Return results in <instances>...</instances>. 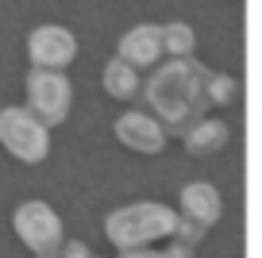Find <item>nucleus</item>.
<instances>
[{
  "label": "nucleus",
  "instance_id": "f8f14e48",
  "mask_svg": "<svg viewBox=\"0 0 262 258\" xmlns=\"http://www.w3.org/2000/svg\"><path fill=\"white\" fill-rule=\"evenodd\" d=\"M196 35L189 24H162V50L170 58H193Z\"/></svg>",
  "mask_w": 262,
  "mask_h": 258
},
{
  "label": "nucleus",
  "instance_id": "ddd939ff",
  "mask_svg": "<svg viewBox=\"0 0 262 258\" xmlns=\"http://www.w3.org/2000/svg\"><path fill=\"white\" fill-rule=\"evenodd\" d=\"M201 93H205L208 104H231L235 100V81L231 73H220V70H205V81H201Z\"/></svg>",
  "mask_w": 262,
  "mask_h": 258
},
{
  "label": "nucleus",
  "instance_id": "7ed1b4c3",
  "mask_svg": "<svg viewBox=\"0 0 262 258\" xmlns=\"http://www.w3.org/2000/svg\"><path fill=\"white\" fill-rule=\"evenodd\" d=\"M0 146H4L12 158L27 162V166H39L50 154L47 123H42L39 116H31L27 108H19V104L0 108Z\"/></svg>",
  "mask_w": 262,
  "mask_h": 258
},
{
  "label": "nucleus",
  "instance_id": "f03ea898",
  "mask_svg": "<svg viewBox=\"0 0 262 258\" xmlns=\"http://www.w3.org/2000/svg\"><path fill=\"white\" fill-rule=\"evenodd\" d=\"M173 227H178V212L166 208V204H158V201L127 204V208L112 212V216L104 220V235H108L120 250L150 247V243L173 235Z\"/></svg>",
  "mask_w": 262,
  "mask_h": 258
},
{
  "label": "nucleus",
  "instance_id": "dca6fc26",
  "mask_svg": "<svg viewBox=\"0 0 262 258\" xmlns=\"http://www.w3.org/2000/svg\"><path fill=\"white\" fill-rule=\"evenodd\" d=\"M158 254H162V258H193V247H185V243H178V239H173L170 247H166V250H158Z\"/></svg>",
  "mask_w": 262,
  "mask_h": 258
},
{
  "label": "nucleus",
  "instance_id": "a211bd4d",
  "mask_svg": "<svg viewBox=\"0 0 262 258\" xmlns=\"http://www.w3.org/2000/svg\"><path fill=\"white\" fill-rule=\"evenodd\" d=\"M39 258H58V254H39Z\"/></svg>",
  "mask_w": 262,
  "mask_h": 258
},
{
  "label": "nucleus",
  "instance_id": "6ab92c4d",
  "mask_svg": "<svg viewBox=\"0 0 262 258\" xmlns=\"http://www.w3.org/2000/svg\"><path fill=\"white\" fill-rule=\"evenodd\" d=\"M93 258H97V254H93Z\"/></svg>",
  "mask_w": 262,
  "mask_h": 258
},
{
  "label": "nucleus",
  "instance_id": "2eb2a0df",
  "mask_svg": "<svg viewBox=\"0 0 262 258\" xmlns=\"http://www.w3.org/2000/svg\"><path fill=\"white\" fill-rule=\"evenodd\" d=\"M58 258H93V250L85 247V243L70 239V243H62V250H58Z\"/></svg>",
  "mask_w": 262,
  "mask_h": 258
},
{
  "label": "nucleus",
  "instance_id": "4468645a",
  "mask_svg": "<svg viewBox=\"0 0 262 258\" xmlns=\"http://www.w3.org/2000/svg\"><path fill=\"white\" fill-rule=\"evenodd\" d=\"M201 235H205V227L189 224V220H178V227H173V239L185 243V247H196V243H201Z\"/></svg>",
  "mask_w": 262,
  "mask_h": 258
},
{
  "label": "nucleus",
  "instance_id": "423d86ee",
  "mask_svg": "<svg viewBox=\"0 0 262 258\" xmlns=\"http://www.w3.org/2000/svg\"><path fill=\"white\" fill-rule=\"evenodd\" d=\"M27 58H31L35 70H66V66L77 58V39L66 27H35L27 35Z\"/></svg>",
  "mask_w": 262,
  "mask_h": 258
},
{
  "label": "nucleus",
  "instance_id": "6e6552de",
  "mask_svg": "<svg viewBox=\"0 0 262 258\" xmlns=\"http://www.w3.org/2000/svg\"><path fill=\"white\" fill-rule=\"evenodd\" d=\"M162 54H166L162 50V27H155V24L131 27L120 39V50H116V58L127 62L131 70H147V66H155Z\"/></svg>",
  "mask_w": 262,
  "mask_h": 258
},
{
  "label": "nucleus",
  "instance_id": "f257e3e1",
  "mask_svg": "<svg viewBox=\"0 0 262 258\" xmlns=\"http://www.w3.org/2000/svg\"><path fill=\"white\" fill-rule=\"evenodd\" d=\"M201 81H205V66L193 58H170L166 66H158L147 81V104L155 120L170 127H185L205 100Z\"/></svg>",
  "mask_w": 262,
  "mask_h": 258
},
{
  "label": "nucleus",
  "instance_id": "0eeeda50",
  "mask_svg": "<svg viewBox=\"0 0 262 258\" xmlns=\"http://www.w3.org/2000/svg\"><path fill=\"white\" fill-rule=\"evenodd\" d=\"M116 139L139 154H158L166 146V127L147 112H123L116 120Z\"/></svg>",
  "mask_w": 262,
  "mask_h": 258
},
{
  "label": "nucleus",
  "instance_id": "9b49d317",
  "mask_svg": "<svg viewBox=\"0 0 262 258\" xmlns=\"http://www.w3.org/2000/svg\"><path fill=\"white\" fill-rule=\"evenodd\" d=\"M104 89H108V97H116V100H135L139 89H143L139 70H131L127 62L112 58V62L104 66Z\"/></svg>",
  "mask_w": 262,
  "mask_h": 258
},
{
  "label": "nucleus",
  "instance_id": "1a4fd4ad",
  "mask_svg": "<svg viewBox=\"0 0 262 258\" xmlns=\"http://www.w3.org/2000/svg\"><path fill=\"white\" fill-rule=\"evenodd\" d=\"M178 204H181V220L205 227V231L220 220V212H224L220 193H216V185H208V181H193V185H185L181 197H178Z\"/></svg>",
  "mask_w": 262,
  "mask_h": 258
},
{
  "label": "nucleus",
  "instance_id": "9d476101",
  "mask_svg": "<svg viewBox=\"0 0 262 258\" xmlns=\"http://www.w3.org/2000/svg\"><path fill=\"white\" fill-rule=\"evenodd\" d=\"M228 139H231V127L224 120H201L185 131V150L196 154V158H208V154L224 150Z\"/></svg>",
  "mask_w": 262,
  "mask_h": 258
},
{
  "label": "nucleus",
  "instance_id": "39448f33",
  "mask_svg": "<svg viewBox=\"0 0 262 258\" xmlns=\"http://www.w3.org/2000/svg\"><path fill=\"white\" fill-rule=\"evenodd\" d=\"M12 227L16 235L24 239V247H31L35 254H58L66 243V231H62V220L50 204L42 201H24L12 216Z\"/></svg>",
  "mask_w": 262,
  "mask_h": 258
},
{
  "label": "nucleus",
  "instance_id": "20e7f679",
  "mask_svg": "<svg viewBox=\"0 0 262 258\" xmlns=\"http://www.w3.org/2000/svg\"><path fill=\"white\" fill-rule=\"evenodd\" d=\"M24 93H27V112L39 116L47 127L62 123L74 104V85L58 70H31L24 81Z\"/></svg>",
  "mask_w": 262,
  "mask_h": 258
},
{
  "label": "nucleus",
  "instance_id": "f3484780",
  "mask_svg": "<svg viewBox=\"0 0 262 258\" xmlns=\"http://www.w3.org/2000/svg\"><path fill=\"white\" fill-rule=\"evenodd\" d=\"M120 258H162L158 250H150V247H139V250H123Z\"/></svg>",
  "mask_w": 262,
  "mask_h": 258
}]
</instances>
